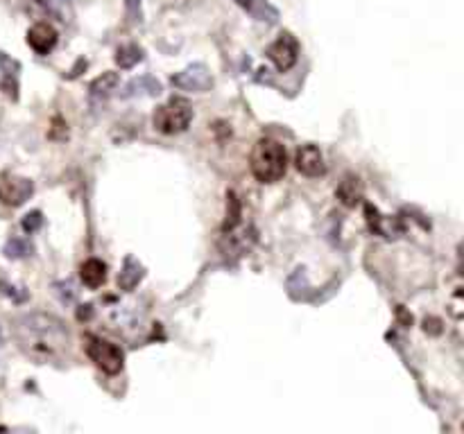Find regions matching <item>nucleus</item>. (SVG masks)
I'll use <instances>...</instances> for the list:
<instances>
[{
  "label": "nucleus",
  "instance_id": "1",
  "mask_svg": "<svg viewBox=\"0 0 464 434\" xmlns=\"http://www.w3.org/2000/svg\"><path fill=\"white\" fill-rule=\"evenodd\" d=\"M21 342L41 357H59L68 348V331L52 315L35 313L19 319Z\"/></svg>",
  "mask_w": 464,
  "mask_h": 434
},
{
  "label": "nucleus",
  "instance_id": "2",
  "mask_svg": "<svg viewBox=\"0 0 464 434\" xmlns=\"http://www.w3.org/2000/svg\"><path fill=\"white\" fill-rule=\"evenodd\" d=\"M249 168L260 184H274L286 175L288 170V154L281 143L272 138H260L254 145L249 157Z\"/></svg>",
  "mask_w": 464,
  "mask_h": 434
},
{
  "label": "nucleus",
  "instance_id": "3",
  "mask_svg": "<svg viewBox=\"0 0 464 434\" xmlns=\"http://www.w3.org/2000/svg\"><path fill=\"white\" fill-rule=\"evenodd\" d=\"M193 120V106L184 97H173L164 106H159L157 113H154V129L166 136L182 134L188 129Z\"/></svg>",
  "mask_w": 464,
  "mask_h": 434
},
{
  "label": "nucleus",
  "instance_id": "4",
  "mask_svg": "<svg viewBox=\"0 0 464 434\" xmlns=\"http://www.w3.org/2000/svg\"><path fill=\"white\" fill-rule=\"evenodd\" d=\"M86 353L95 362V366H100L104 373H118L125 362L123 351H120L116 344H111L102 337H95V335H88L86 337Z\"/></svg>",
  "mask_w": 464,
  "mask_h": 434
},
{
  "label": "nucleus",
  "instance_id": "5",
  "mask_svg": "<svg viewBox=\"0 0 464 434\" xmlns=\"http://www.w3.org/2000/svg\"><path fill=\"white\" fill-rule=\"evenodd\" d=\"M173 86L179 91H188V93H206L213 86V77H211L209 68L204 63H191L188 68L179 70L177 75H173Z\"/></svg>",
  "mask_w": 464,
  "mask_h": 434
},
{
  "label": "nucleus",
  "instance_id": "6",
  "mask_svg": "<svg viewBox=\"0 0 464 434\" xmlns=\"http://www.w3.org/2000/svg\"><path fill=\"white\" fill-rule=\"evenodd\" d=\"M267 57H270V61L276 66V70H281V72L290 70L299 59L297 39L292 37L290 32H283V34H279V39L267 48Z\"/></svg>",
  "mask_w": 464,
  "mask_h": 434
},
{
  "label": "nucleus",
  "instance_id": "7",
  "mask_svg": "<svg viewBox=\"0 0 464 434\" xmlns=\"http://www.w3.org/2000/svg\"><path fill=\"white\" fill-rule=\"evenodd\" d=\"M32 193H35V184L30 179L23 177H3L0 179V201L7 206H21L26 204Z\"/></svg>",
  "mask_w": 464,
  "mask_h": 434
},
{
  "label": "nucleus",
  "instance_id": "8",
  "mask_svg": "<svg viewBox=\"0 0 464 434\" xmlns=\"http://www.w3.org/2000/svg\"><path fill=\"white\" fill-rule=\"evenodd\" d=\"M295 166L301 175L306 177H320L324 175V157L320 152V147L315 145H301L297 150V157H295Z\"/></svg>",
  "mask_w": 464,
  "mask_h": 434
},
{
  "label": "nucleus",
  "instance_id": "9",
  "mask_svg": "<svg viewBox=\"0 0 464 434\" xmlns=\"http://www.w3.org/2000/svg\"><path fill=\"white\" fill-rule=\"evenodd\" d=\"M28 43L37 55H48L57 46V30L48 23H37L28 32Z\"/></svg>",
  "mask_w": 464,
  "mask_h": 434
},
{
  "label": "nucleus",
  "instance_id": "10",
  "mask_svg": "<svg viewBox=\"0 0 464 434\" xmlns=\"http://www.w3.org/2000/svg\"><path fill=\"white\" fill-rule=\"evenodd\" d=\"M164 86H161L159 79H154L152 75H141L134 77L132 81H127V86L123 88V97H138V95H161Z\"/></svg>",
  "mask_w": 464,
  "mask_h": 434
},
{
  "label": "nucleus",
  "instance_id": "11",
  "mask_svg": "<svg viewBox=\"0 0 464 434\" xmlns=\"http://www.w3.org/2000/svg\"><path fill=\"white\" fill-rule=\"evenodd\" d=\"M235 3L240 7H245V10L260 23L274 26V23L279 21V12H276V7H272L267 0H235Z\"/></svg>",
  "mask_w": 464,
  "mask_h": 434
},
{
  "label": "nucleus",
  "instance_id": "12",
  "mask_svg": "<svg viewBox=\"0 0 464 434\" xmlns=\"http://www.w3.org/2000/svg\"><path fill=\"white\" fill-rule=\"evenodd\" d=\"M79 276H82V283L86 285V288L95 290L107 281V265H104L102 260L91 258L82 265V269H79Z\"/></svg>",
  "mask_w": 464,
  "mask_h": 434
},
{
  "label": "nucleus",
  "instance_id": "13",
  "mask_svg": "<svg viewBox=\"0 0 464 434\" xmlns=\"http://www.w3.org/2000/svg\"><path fill=\"white\" fill-rule=\"evenodd\" d=\"M362 197V186H360V179L356 175H347L342 179V184L338 186V199L345 204V206H356L358 201Z\"/></svg>",
  "mask_w": 464,
  "mask_h": 434
},
{
  "label": "nucleus",
  "instance_id": "14",
  "mask_svg": "<svg viewBox=\"0 0 464 434\" xmlns=\"http://www.w3.org/2000/svg\"><path fill=\"white\" fill-rule=\"evenodd\" d=\"M143 278V265L138 263L136 258L127 256L125 258V265H123V272L118 274V285L123 290H134L138 283H141Z\"/></svg>",
  "mask_w": 464,
  "mask_h": 434
},
{
  "label": "nucleus",
  "instance_id": "15",
  "mask_svg": "<svg viewBox=\"0 0 464 434\" xmlns=\"http://www.w3.org/2000/svg\"><path fill=\"white\" fill-rule=\"evenodd\" d=\"M308 290H311V285H308L306 272H304V269H297V272L288 278V292H290V297L292 299H306Z\"/></svg>",
  "mask_w": 464,
  "mask_h": 434
},
{
  "label": "nucleus",
  "instance_id": "16",
  "mask_svg": "<svg viewBox=\"0 0 464 434\" xmlns=\"http://www.w3.org/2000/svg\"><path fill=\"white\" fill-rule=\"evenodd\" d=\"M138 61H143V50L138 46H125L116 55V63L120 68H134Z\"/></svg>",
  "mask_w": 464,
  "mask_h": 434
},
{
  "label": "nucleus",
  "instance_id": "17",
  "mask_svg": "<svg viewBox=\"0 0 464 434\" xmlns=\"http://www.w3.org/2000/svg\"><path fill=\"white\" fill-rule=\"evenodd\" d=\"M118 84V75L116 72H104L102 77H97L93 84H91V93L93 95H102V93H109L113 91Z\"/></svg>",
  "mask_w": 464,
  "mask_h": 434
},
{
  "label": "nucleus",
  "instance_id": "18",
  "mask_svg": "<svg viewBox=\"0 0 464 434\" xmlns=\"http://www.w3.org/2000/svg\"><path fill=\"white\" fill-rule=\"evenodd\" d=\"M30 251H32L30 244L19 240V237H12V240L5 244V256L7 258H23V256H28Z\"/></svg>",
  "mask_w": 464,
  "mask_h": 434
},
{
  "label": "nucleus",
  "instance_id": "19",
  "mask_svg": "<svg viewBox=\"0 0 464 434\" xmlns=\"http://www.w3.org/2000/svg\"><path fill=\"white\" fill-rule=\"evenodd\" d=\"M229 213H226V222H224V231L226 228H233L235 224H238V219H240V204H238V199H235V195L233 193H229Z\"/></svg>",
  "mask_w": 464,
  "mask_h": 434
},
{
  "label": "nucleus",
  "instance_id": "20",
  "mask_svg": "<svg viewBox=\"0 0 464 434\" xmlns=\"http://www.w3.org/2000/svg\"><path fill=\"white\" fill-rule=\"evenodd\" d=\"M41 222H44L41 213L35 210V213H30V215H26V219H23V228H26L28 233H35L37 228L41 226Z\"/></svg>",
  "mask_w": 464,
  "mask_h": 434
},
{
  "label": "nucleus",
  "instance_id": "21",
  "mask_svg": "<svg viewBox=\"0 0 464 434\" xmlns=\"http://www.w3.org/2000/svg\"><path fill=\"white\" fill-rule=\"evenodd\" d=\"M59 3H66V0H59Z\"/></svg>",
  "mask_w": 464,
  "mask_h": 434
}]
</instances>
